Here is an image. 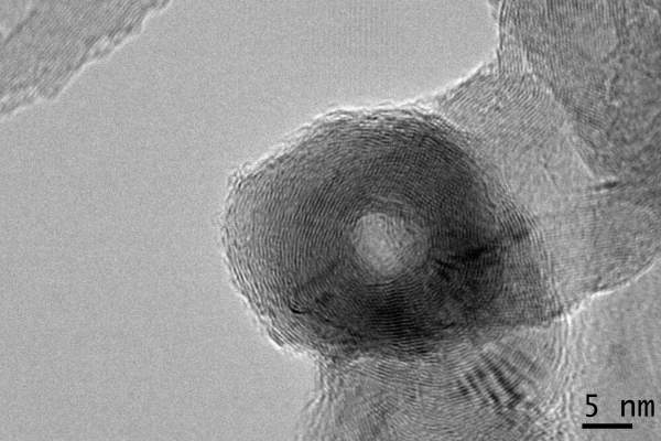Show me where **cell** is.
Instances as JSON below:
<instances>
[{
  "label": "cell",
  "instance_id": "obj_1",
  "mask_svg": "<svg viewBox=\"0 0 661 441\" xmlns=\"http://www.w3.org/2000/svg\"><path fill=\"white\" fill-rule=\"evenodd\" d=\"M457 165L452 144L415 119L316 131L241 189L229 229L241 276L306 343L392 351L426 207Z\"/></svg>",
  "mask_w": 661,
  "mask_h": 441
}]
</instances>
